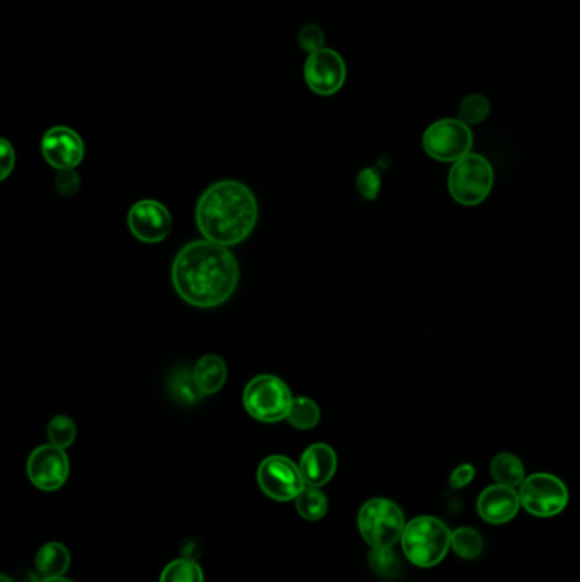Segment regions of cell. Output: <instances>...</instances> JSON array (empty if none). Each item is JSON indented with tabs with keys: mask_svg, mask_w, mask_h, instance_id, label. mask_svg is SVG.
Here are the masks:
<instances>
[{
	"mask_svg": "<svg viewBox=\"0 0 580 582\" xmlns=\"http://www.w3.org/2000/svg\"><path fill=\"white\" fill-rule=\"evenodd\" d=\"M172 283L184 302L198 309H213L234 295L239 285V264L227 247L196 240L177 254Z\"/></svg>",
	"mask_w": 580,
	"mask_h": 582,
	"instance_id": "6da1fadb",
	"label": "cell"
},
{
	"mask_svg": "<svg viewBox=\"0 0 580 582\" xmlns=\"http://www.w3.org/2000/svg\"><path fill=\"white\" fill-rule=\"evenodd\" d=\"M256 196L245 184L220 181L206 189L196 208V223L206 240L220 246H237L256 227Z\"/></svg>",
	"mask_w": 580,
	"mask_h": 582,
	"instance_id": "7a4b0ae2",
	"label": "cell"
},
{
	"mask_svg": "<svg viewBox=\"0 0 580 582\" xmlns=\"http://www.w3.org/2000/svg\"><path fill=\"white\" fill-rule=\"evenodd\" d=\"M450 528L433 516H419L405 526L402 550L417 567H434L446 557L451 547Z\"/></svg>",
	"mask_w": 580,
	"mask_h": 582,
	"instance_id": "3957f363",
	"label": "cell"
},
{
	"mask_svg": "<svg viewBox=\"0 0 580 582\" xmlns=\"http://www.w3.org/2000/svg\"><path fill=\"white\" fill-rule=\"evenodd\" d=\"M494 188V167L484 155L468 154L451 167L448 189L451 198L463 206H477Z\"/></svg>",
	"mask_w": 580,
	"mask_h": 582,
	"instance_id": "277c9868",
	"label": "cell"
},
{
	"mask_svg": "<svg viewBox=\"0 0 580 582\" xmlns=\"http://www.w3.org/2000/svg\"><path fill=\"white\" fill-rule=\"evenodd\" d=\"M358 526L361 537L371 547H393L402 540L407 525L397 504L385 497H375L359 509Z\"/></svg>",
	"mask_w": 580,
	"mask_h": 582,
	"instance_id": "5b68a950",
	"label": "cell"
},
{
	"mask_svg": "<svg viewBox=\"0 0 580 582\" xmlns=\"http://www.w3.org/2000/svg\"><path fill=\"white\" fill-rule=\"evenodd\" d=\"M291 402L290 388L274 375H259L244 390L245 411L261 423H279L286 419Z\"/></svg>",
	"mask_w": 580,
	"mask_h": 582,
	"instance_id": "8992f818",
	"label": "cell"
},
{
	"mask_svg": "<svg viewBox=\"0 0 580 582\" xmlns=\"http://www.w3.org/2000/svg\"><path fill=\"white\" fill-rule=\"evenodd\" d=\"M422 147L431 159L455 164L468 154H472V128L458 118L434 121L424 132Z\"/></svg>",
	"mask_w": 580,
	"mask_h": 582,
	"instance_id": "52a82bcc",
	"label": "cell"
},
{
	"mask_svg": "<svg viewBox=\"0 0 580 582\" xmlns=\"http://www.w3.org/2000/svg\"><path fill=\"white\" fill-rule=\"evenodd\" d=\"M519 487L521 506L536 518H553L569 504V489L555 475H528Z\"/></svg>",
	"mask_w": 580,
	"mask_h": 582,
	"instance_id": "ba28073f",
	"label": "cell"
},
{
	"mask_svg": "<svg viewBox=\"0 0 580 582\" xmlns=\"http://www.w3.org/2000/svg\"><path fill=\"white\" fill-rule=\"evenodd\" d=\"M257 484L266 496L278 503L295 501L307 485L300 467L283 455H273L262 460L257 468Z\"/></svg>",
	"mask_w": 580,
	"mask_h": 582,
	"instance_id": "9c48e42d",
	"label": "cell"
},
{
	"mask_svg": "<svg viewBox=\"0 0 580 582\" xmlns=\"http://www.w3.org/2000/svg\"><path fill=\"white\" fill-rule=\"evenodd\" d=\"M26 470L29 480L40 491H58L69 479V457L63 448H58L52 443L43 445L29 455Z\"/></svg>",
	"mask_w": 580,
	"mask_h": 582,
	"instance_id": "30bf717a",
	"label": "cell"
},
{
	"mask_svg": "<svg viewBox=\"0 0 580 582\" xmlns=\"http://www.w3.org/2000/svg\"><path fill=\"white\" fill-rule=\"evenodd\" d=\"M346 75L344 58L332 48H322L319 52L310 53L305 62L307 86L319 96H332L341 91Z\"/></svg>",
	"mask_w": 580,
	"mask_h": 582,
	"instance_id": "8fae6325",
	"label": "cell"
},
{
	"mask_svg": "<svg viewBox=\"0 0 580 582\" xmlns=\"http://www.w3.org/2000/svg\"><path fill=\"white\" fill-rule=\"evenodd\" d=\"M41 152L46 162L58 171H70L79 166L86 147L79 133L67 126H55L45 133L41 140Z\"/></svg>",
	"mask_w": 580,
	"mask_h": 582,
	"instance_id": "7c38bea8",
	"label": "cell"
},
{
	"mask_svg": "<svg viewBox=\"0 0 580 582\" xmlns=\"http://www.w3.org/2000/svg\"><path fill=\"white\" fill-rule=\"evenodd\" d=\"M131 234L147 244H157L171 234L172 217L162 203L154 200L138 201L128 213Z\"/></svg>",
	"mask_w": 580,
	"mask_h": 582,
	"instance_id": "4fadbf2b",
	"label": "cell"
},
{
	"mask_svg": "<svg viewBox=\"0 0 580 582\" xmlns=\"http://www.w3.org/2000/svg\"><path fill=\"white\" fill-rule=\"evenodd\" d=\"M519 508H521V499L514 487L502 484L489 485L478 496V514L490 525H504L507 521L514 520Z\"/></svg>",
	"mask_w": 580,
	"mask_h": 582,
	"instance_id": "5bb4252c",
	"label": "cell"
},
{
	"mask_svg": "<svg viewBox=\"0 0 580 582\" xmlns=\"http://www.w3.org/2000/svg\"><path fill=\"white\" fill-rule=\"evenodd\" d=\"M336 470V451L325 443L308 446L300 460V472L305 484L310 487H322L327 484L336 475Z\"/></svg>",
	"mask_w": 580,
	"mask_h": 582,
	"instance_id": "9a60e30c",
	"label": "cell"
},
{
	"mask_svg": "<svg viewBox=\"0 0 580 582\" xmlns=\"http://www.w3.org/2000/svg\"><path fill=\"white\" fill-rule=\"evenodd\" d=\"M70 552L63 543L48 542L36 554V571L43 579L63 577L69 571Z\"/></svg>",
	"mask_w": 580,
	"mask_h": 582,
	"instance_id": "2e32d148",
	"label": "cell"
},
{
	"mask_svg": "<svg viewBox=\"0 0 580 582\" xmlns=\"http://www.w3.org/2000/svg\"><path fill=\"white\" fill-rule=\"evenodd\" d=\"M194 378L205 395L217 394L227 382V365L220 356L208 354L194 366Z\"/></svg>",
	"mask_w": 580,
	"mask_h": 582,
	"instance_id": "e0dca14e",
	"label": "cell"
},
{
	"mask_svg": "<svg viewBox=\"0 0 580 582\" xmlns=\"http://www.w3.org/2000/svg\"><path fill=\"white\" fill-rule=\"evenodd\" d=\"M167 387H169L172 399L179 402V404H184V406L198 404L203 399V395H205L201 392V388L198 387V383H196L194 371L188 370L184 366H179L177 370L172 371Z\"/></svg>",
	"mask_w": 580,
	"mask_h": 582,
	"instance_id": "ac0fdd59",
	"label": "cell"
},
{
	"mask_svg": "<svg viewBox=\"0 0 580 582\" xmlns=\"http://www.w3.org/2000/svg\"><path fill=\"white\" fill-rule=\"evenodd\" d=\"M490 474L497 484L507 485V487H519L526 479L524 463L512 453H499L497 457H494L490 463Z\"/></svg>",
	"mask_w": 580,
	"mask_h": 582,
	"instance_id": "d6986e66",
	"label": "cell"
},
{
	"mask_svg": "<svg viewBox=\"0 0 580 582\" xmlns=\"http://www.w3.org/2000/svg\"><path fill=\"white\" fill-rule=\"evenodd\" d=\"M295 506L303 520L308 521L322 520L329 511L327 496L320 491L319 487H310V485H305V489L296 496Z\"/></svg>",
	"mask_w": 580,
	"mask_h": 582,
	"instance_id": "ffe728a7",
	"label": "cell"
},
{
	"mask_svg": "<svg viewBox=\"0 0 580 582\" xmlns=\"http://www.w3.org/2000/svg\"><path fill=\"white\" fill-rule=\"evenodd\" d=\"M451 548L463 560H475L484 552V538L473 528L461 526L451 535Z\"/></svg>",
	"mask_w": 580,
	"mask_h": 582,
	"instance_id": "44dd1931",
	"label": "cell"
},
{
	"mask_svg": "<svg viewBox=\"0 0 580 582\" xmlns=\"http://www.w3.org/2000/svg\"><path fill=\"white\" fill-rule=\"evenodd\" d=\"M288 423L296 429H312L319 424L320 409L312 399L308 397H296L291 402L290 412H288Z\"/></svg>",
	"mask_w": 580,
	"mask_h": 582,
	"instance_id": "7402d4cb",
	"label": "cell"
},
{
	"mask_svg": "<svg viewBox=\"0 0 580 582\" xmlns=\"http://www.w3.org/2000/svg\"><path fill=\"white\" fill-rule=\"evenodd\" d=\"M159 582H205V574L194 560L177 559L165 567Z\"/></svg>",
	"mask_w": 580,
	"mask_h": 582,
	"instance_id": "603a6c76",
	"label": "cell"
},
{
	"mask_svg": "<svg viewBox=\"0 0 580 582\" xmlns=\"http://www.w3.org/2000/svg\"><path fill=\"white\" fill-rule=\"evenodd\" d=\"M490 115L489 99L484 94H470L461 101L458 108V120L465 125L472 126L484 123Z\"/></svg>",
	"mask_w": 580,
	"mask_h": 582,
	"instance_id": "cb8c5ba5",
	"label": "cell"
},
{
	"mask_svg": "<svg viewBox=\"0 0 580 582\" xmlns=\"http://www.w3.org/2000/svg\"><path fill=\"white\" fill-rule=\"evenodd\" d=\"M368 564L371 571L387 579L397 576L400 571V562L392 547H371Z\"/></svg>",
	"mask_w": 580,
	"mask_h": 582,
	"instance_id": "d4e9b609",
	"label": "cell"
},
{
	"mask_svg": "<svg viewBox=\"0 0 580 582\" xmlns=\"http://www.w3.org/2000/svg\"><path fill=\"white\" fill-rule=\"evenodd\" d=\"M77 438L75 423L67 416H55L48 424V440L58 448H69Z\"/></svg>",
	"mask_w": 580,
	"mask_h": 582,
	"instance_id": "484cf974",
	"label": "cell"
},
{
	"mask_svg": "<svg viewBox=\"0 0 580 582\" xmlns=\"http://www.w3.org/2000/svg\"><path fill=\"white\" fill-rule=\"evenodd\" d=\"M356 188L363 200L373 201L378 198L381 189V174L376 167H366L359 172L356 179Z\"/></svg>",
	"mask_w": 580,
	"mask_h": 582,
	"instance_id": "4316f807",
	"label": "cell"
},
{
	"mask_svg": "<svg viewBox=\"0 0 580 582\" xmlns=\"http://www.w3.org/2000/svg\"><path fill=\"white\" fill-rule=\"evenodd\" d=\"M298 40H300V45H302L303 50H307L308 53L319 52V50L325 48L324 31L317 24H307L300 31Z\"/></svg>",
	"mask_w": 580,
	"mask_h": 582,
	"instance_id": "83f0119b",
	"label": "cell"
},
{
	"mask_svg": "<svg viewBox=\"0 0 580 582\" xmlns=\"http://www.w3.org/2000/svg\"><path fill=\"white\" fill-rule=\"evenodd\" d=\"M16 164V154L6 138L0 140V181H6Z\"/></svg>",
	"mask_w": 580,
	"mask_h": 582,
	"instance_id": "f1b7e54d",
	"label": "cell"
},
{
	"mask_svg": "<svg viewBox=\"0 0 580 582\" xmlns=\"http://www.w3.org/2000/svg\"><path fill=\"white\" fill-rule=\"evenodd\" d=\"M475 475H477V470L470 463H463L460 467H456L450 477L451 489L467 487L468 484H472Z\"/></svg>",
	"mask_w": 580,
	"mask_h": 582,
	"instance_id": "f546056e",
	"label": "cell"
},
{
	"mask_svg": "<svg viewBox=\"0 0 580 582\" xmlns=\"http://www.w3.org/2000/svg\"><path fill=\"white\" fill-rule=\"evenodd\" d=\"M80 179L75 174L74 169L70 171H60L57 177V189L65 196H72V194L79 189Z\"/></svg>",
	"mask_w": 580,
	"mask_h": 582,
	"instance_id": "4dcf8cb0",
	"label": "cell"
},
{
	"mask_svg": "<svg viewBox=\"0 0 580 582\" xmlns=\"http://www.w3.org/2000/svg\"><path fill=\"white\" fill-rule=\"evenodd\" d=\"M40 582H74L67 579V577H50V579H41Z\"/></svg>",
	"mask_w": 580,
	"mask_h": 582,
	"instance_id": "1f68e13d",
	"label": "cell"
},
{
	"mask_svg": "<svg viewBox=\"0 0 580 582\" xmlns=\"http://www.w3.org/2000/svg\"><path fill=\"white\" fill-rule=\"evenodd\" d=\"M0 582H14L12 579H9L7 576H0Z\"/></svg>",
	"mask_w": 580,
	"mask_h": 582,
	"instance_id": "d6a6232c",
	"label": "cell"
}]
</instances>
